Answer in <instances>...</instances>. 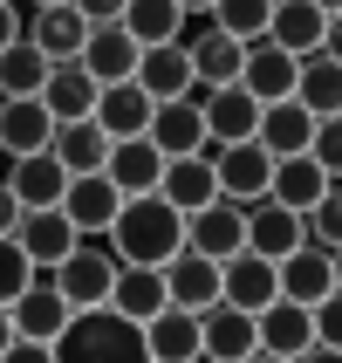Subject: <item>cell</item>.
Here are the masks:
<instances>
[{
    "mask_svg": "<svg viewBox=\"0 0 342 363\" xmlns=\"http://www.w3.org/2000/svg\"><path fill=\"white\" fill-rule=\"evenodd\" d=\"M103 247L117 254V267H164L185 247V213H178V206H164L158 192H137V199L117 206V220H110Z\"/></svg>",
    "mask_w": 342,
    "mask_h": 363,
    "instance_id": "obj_1",
    "label": "cell"
},
{
    "mask_svg": "<svg viewBox=\"0 0 342 363\" xmlns=\"http://www.w3.org/2000/svg\"><path fill=\"white\" fill-rule=\"evenodd\" d=\"M48 357L55 363H151V350H144V323H130L117 308H76L62 323V336L48 343Z\"/></svg>",
    "mask_w": 342,
    "mask_h": 363,
    "instance_id": "obj_2",
    "label": "cell"
},
{
    "mask_svg": "<svg viewBox=\"0 0 342 363\" xmlns=\"http://www.w3.org/2000/svg\"><path fill=\"white\" fill-rule=\"evenodd\" d=\"M48 281H55V295L69 308H103L110 302V281H117V254L96 247V240H76L55 267H48Z\"/></svg>",
    "mask_w": 342,
    "mask_h": 363,
    "instance_id": "obj_3",
    "label": "cell"
},
{
    "mask_svg": "<svg viewBox=\"0 0 342 363\" xmlns=\"http://www.w3.org/2000/svg\"><path fill=\"white\" fill-rule=\"evenodd\" d=\"M336 281H342V261L329 254V247H295V254H281L274 261V288H281L287 302H302V308H315V302H336Z\"/></svg>",
    "mask_w": 342,
    "mask_h": 363,
    "instance_id": "obj_4",
    "label": "cell"
},
{
    "mask_svg": "<svg viewBox=\"0 0 342 363\" xmlns=\"http://www.w3.org/2000/svg\"><path fill=\"white\" fill-rule=\"evenodd\" d=\"M212 179H220V199L233 206H253L267 199V179H274V158H267L261 144H212Z\"/></svg>",
    "mask_w": 342,
    "mask_h": 363,
    "instance_id": "obj_5",
    "label": "cell"
},
{
    "mask_svg": "<svg viewBox=\"0 0 342 363\" xmlns=\"http://www.w3.org/2000/svg\"><path fill=\"white\" fill-rule=\"evenodd\" d=\"M117 206H123V192L103 179V172H76V179L62 185V220L76 226L82 240H103L110 220H117Z\"/></svg>",
    "mask_w": 342,
    "mask_h": 363,
    "instance_id": "obj_6",
    "label": "cell"
},
{
    "mask_svg": "<svg viewBox=\"0 0 342 363\" xmlns=\"http://www.w3.org/2000/svg\"><path fill=\"white\" fill-rule=\"evenodd\" d=\"M158 274H164V302L185 308V315H205V308L220 302V261H205V254H192V247H178Z\"/></svg>",
    "mask_w": 342,
    "mask_h": 363,
    "instance_id": "obj_7",
    "label": "cell"
},
{
    "mask_svg": "<svg viewBox=\"0 0 342 363\" xmlns=\"http://www.w3.org/2000/svg\"><path fill=\"white\" fill-rule=\"evenodd\" d=\"M151 103H171V96H199V82H192V55H185V41H158V48H137V69H130Z\"/></svg>",
    "mask_w": 342,
    "mask_h": 363,
    "instance_id": "obj_8",
    "label": "cell"
},
{
    "mask_svg": "<svg viewBox=\"0 0 342 363\" xmlns=\"http://www.w3.org/2000/svg\"><path fill=\"white\" fill-rule=\"evenodd\" d=\"M185 247H192V254H205V261L240 254V247H246V206L212 199V206H199V213H185Z\"/></svg>",
    "mask_w": 342,
    "mask_h": 363,
    "instance_id": "obj_9",
    "label": "cell"
},
{
    "mask_svg": "<svg viewBox=\"0 0 342 363\" xmlns=\"http://www.w3.org/2000/svg\"><path fill=\"white\" fill-rule=\"evenodd\" d=\"M144 138L158 144V158H192V151H212L205 144V117H199V96H171V103H151V130Z\"/></svg>",
    "mask_w": 342,
    "mask_h": 363,
    "instance_id": "obj_10",
    "label": "cell"
},
{
    "mask_svg": "<svg viewBox=\"0 0 342 363\" xmlns=\"http://www.w3.org/2000/svg\"><path fill=\"white\" fill-rule=\"evenodd\" d=\"M199 117H205V144H246L261 123V103L240 82H226V89H199Z\"/></svg>",
    "mask_w": 342,
    "mask_h": 363,
    "instance_id": "obj_11",
    "label": "cell"
},
{
    "mask_svg": "<svg viewBox=\"0 0 342 363\" xmlns=\"http://www.w3.org/2000/svg\"><path fill=\"white\" fill-rule=\"evenodd\" d=\"M69 315H76V308L62 302V295H55V281H41V274L21 288L14 302H7V323H14V336H28V343H55Z\"/></svg>",
    "mask_w": 342,
    "mask_h": 363,
    "instance_id": "obj_12",
    "label": "cell"
},
{
    "mask_svg": "<svg viewBox=\"0 0 342 363\" xmlns=\"http://www.w3.org/2000/svg\"><path fill=\"white\" fill-rule=\"evenodd\" d=\"M76 240H82V233L62 220V206H41V213H21V220H14V247L28 254V267H35V274H48V267H55Z\"/></svg>",
    "mask_w": 342,
    "mask_h": 363,
    "instance_id": "obj_13",
    "label": "cell"
},
{
    "mask_svg": "<svg viewBox=\"0 0 342 363\" xmlns=\"http://www.w3.org/2000/svg\"><path fill=\"white\" fill-rule=\"evenodd\" d=\"M308 343H315V315H308L302 302L274 295V302L253 315V350H267V357H302Z\"/></svg>",
    "mask_w": 342,
    "mask_h": 363,
    "instance_id": "obj_14",
    "label": "cell"
},
{
    "mask_svg": "<svg viewBox=\"0 0 342 363\" xmlns=\"http://www.w3.org/2000/svg\"><path fill=\"white\" fill-rule=\"evenodd\" d=\"M240 89L261 103V110H267V103H287V96H295V55H287V48H274L267 35H261V41H246Z\"/></svg>",
    "mask_w": 342,
    "mask_h": 363,
    "instance_id": "obj_15",
    "label": "cell"
},
{
    "mask_svg": "<svg viewBox=\"0 0 342 363\" xmlns=\"http://www.w3.org/2000/svg\"><path fill=\"white\" fill-rule=\"evenodd\" d=\"M55 138V117L41 110V96H0V158H35Z\"/></svg>",
    "mask_w": 342,
    "mask_h": 363,
    "instance_id": "obj_16",
    "label": "cell"
},
{
    "mask_svg": "<svg viewBox=\"0 0 342 363\" xmlns=\"http://www.w3.org/2000/svg\"><path fill=\"white\" fill-rule=\"evenodd\" d=\"M281 288H274V261H261V254H226L220 261V302H233V308H246V315H261L267 302H274Z\"/></svg>",
    "mask_w": 342,
    "mask_h": 363,
    "instance_id": "obj_17",
    "label": "cell"
},
{
    "mask_svg": "<svg viewBox=\"0 0 342 363\" xmlns=\"http://www.w3.org/2000/svg\"><path fill=\"white\" fill-rule=\"evenodd\" d=\"M158 199L178 206V213H199V206L220 199V179H212V151H192V158H164L158 172Z\"/></svg>",
    "mask_w": 342,
    "mask_h": 363,
    "instance_id": "obj_18",
    "label": "cell"
},
{
    "mask_svg": "<svg viewBox=\"0 0 342 363\" xmlns=\"http://www.w3.org/2000/svg\"><path fill=\"white\" fill-rule=\"evenodd\" d=\"M295 103H302L308 117H342V62L329 48L295 55Z\"/></svg>",
    "mask_w": 342,
    "mask_h": 363,
    "instance_id": "obj_19",
    "label": "cell"
},
{
    "mask_svg": "<svg viewBox=\"0 0 342 363\" xmlns=\"http://www.w3.org/2000/svg\"><path fill=\"white\" fill-rule=\"evenodd\" d=\"M199 357H212V363H246V357H253V315L233 308V302H212L199 315Z\"/></svg>",
    "mask_w": 342,
    "mask_h": 363,
    "instance_id": "obj_20",
    "label": "cell"
},
{
    "mask_svg": "<svg viewBox=\"0 0 342 363\" xmlns=\"http://www.w3.org/2000/svg\"><path fill=\"white\" fill-rule=\"evenodd\" d=\"M89 117H96V130L110 144H117V138H144V130H151V96H144L130 76H123V82H103Z\"/></svg>",
    "mask_w": 342,
    "mask_h": 363,
    "instance_id": "obj_21",
    "label": "cell"
},
{
    "mask_svg": "<svg viewBox=\"0 0 342 363\" xmlns=\"http://www.w3.org/2000/svg\"><path fill=\"white\" fill-rule=\"evenodd\" d=\"M185 55H192V82L199 89H226V82H240V62H246V41L220 35L212 21H205L199 35L185 41Z\"/></svg>",
    "mask_w": 342,
    "mask_h": 363,
    "instance_id": "obj_22",
    "label": "cell"
},
{
    "mask_svg": "<svg viewBox=\"0 0 342 363\" xmlns=\"http://www.w3.org/2000/svg\"><path fill=\"white\" fill-rule=\"evenodd\" d=\"M96 89L103 82L82 69V62H48V82H41V110L55 123H76V117H89L96 110Z\"/></svg>",
    "mask_w": 342,
    "mask_h": 363,
    "instance_id": "obj_23",
    "label": "cell"
},
{
    "mask_svg": "<svg viewBox=\"0 0 342 363\" xmlns=\"http://www.w3.org/2000/svg\"><path fill=\"white\" fill-rule=\"evenodd\" d=\"M158 172H164V158H158V144H151V138H117V144H110V158H103V179L117 185L123 199L158 192Z\"/></svg>",
    "mask_w": 342,
    "mask_h": 363,
    "instance_id": "obj_24",
    "label": "cell"
},
{
    "mask_svg": "<svg viewBox=\"0 0 342 363\" xmlns=\"http://www.w3.org/2000/svg\"><path fill=\"white\" fill-rule=\"evenodd\" d=\"M302 247V213H287L274 199H253L246 206V254H261V261H281Z\"/></svg>",
    "mask_w": 342,
    "mask_h": 363,
    "instance_id": "obj_25",
    "label": "cell"
},
{
    "mask_svg": "<svg viewBox=\"0 0 342 363\" xmlns=\"http://www.w3.org/2000/svg\"><path fill=\"white\" fill-rule=\"evenodd\" d=\"M308 138H315V117H308L295 96H287V103H267L261 123H253V144H261L267 158H302Z\"/></svg>",
    "mask_w": 342,
    "mask_h": 363,
    "instance_id": "obj_26",
    "label": "cell"
},
{
    "mask_svg": "<svg viewBox=\"0 0 342 363\" xmlns=\"http://www.w3.org/2000/svg\"><path fill=\"white\" fill-rule=\"evenodd\" d=\"M76 62L89 69L96 82H123L130 69H137V41L123 35L117 21H96L89 35H82V48H76Z\"/></svg>",
    "mask_w": 342,
    "mask_h": 363,
    "instance_id": "obj_27",
    "label": "cell"
},
{
    "mask_svg": "<svg viewBox=\"0 0 342 363\" xmlns=\"http://www.w3.org/2000/svg\"><path fill=\"white\" fill-rule=\"evenodd\" d=\"M0 179H7V192H14L21 213H41V206H62L69 172H62L48 151H35V158H14V172H0Z\"/></svg>",
    "mask_w": 342,
    "mask_h": 363,
    "instance_id": "obj_28",
    "label": "cell"
},
{
    "mask_svg": "<svg viewBox=\"0 0 342 363\" xmlns=\"http://www.w3.org/2000/svg\"><path fill=\"white\" fill-rule=\"evenodd\" d=\"M267 41L287 48V55H308V48H322V41H329V14H322V7H308V0H274Z\"/></svg>",
    "mask_w": 342,
    "mask_h": 363,
    "instance_id": "obj_29",
    "label": "cell"
},
{
    "mask_svg": "<svg viewBox=\"0 0 342 363\" xmlns=\"http://www.w3.org/2000/svg\"><path fill=\"white\" fill-rule=\"evenodd\" d=\"M21 35L35 41L48 62H76V48H82V35H89V21L62 0V7H35V21H21Z\"/></svg>",
    "mask_w": 342,
    "mask_h": 363,
    "instance_id": "obj_30",
    "label": "cell"
},
{
    "mask_svg": "<svg viewBox=\"0 0 342 363\" xmlns=\"http://www.w3.org/2000/svg\"><path fill=\"white\" fill-rule=\"evenodd\" d=\"M144 350H151V363H199V315H185V308L164 302L144 323Z\"/></svg>",
    "mask_w": 342,
    "mask_h": 363,
    "instance_id": "obj_31",
    "label": "cell"
},
{
    "mask_svg": "<svg viewBox=\"0 0 342 363\" xmlns=\"http://www.w3.org/2000/svg\"><path fill=\"white\" fill-rule=\"evenodd\" d=\"M329 185H336V179H329L322 164H315V158L302 151V158H274V179H267V199H274V206H287V213H308V206L322 199Z\"/></svg>",
    "mask_w": 342,
    "mask_h": 363,
    "instance_id": "obj_32",
    "label": "cell"
},
{
    "mask_svg": "<svg viewBox=\"0 0 342 363\" xmlns=\"http://www.w3.org/2000/svg\"><path fill=\"white\" fill-rule=\"evenodd\" d=\"M48 158L76 179V172H103L110 158V138L96 130V117H76V123H55V138H48Z\"/></svg>",
    "mask_w": 342,
    "mask_h": 363,
    "instance_id": "obj_33",
    "label": "cell"
},
{
    "mask_svg": "<svg viewBox=\"0 0 342 363\" xmlns=\"http://www.w3.org/2000/svg\"><path fill=\"white\" fill-rule=\"evenodd\" d=\"M117 28L137 41V48H158V41H185V14H178V0H123Z\"/></svg>",
    "mask_w": 342,
    "mask_h": 363,
    "instance_id": "obj_34",
    "label": "cell"
},
{
    "mask_svg": "<svg viewBox=\"0 0 342 363\" xmlns=\"http://www.w3.org/2000/svg\"><path fill=\"white\" fill-rule=\"evenodd\" d=\"M103 308H117V315H130V323H151V315L164 308V274L158 267H117Z\"/></svg>",
    "mask_w": 342,
    "mask_h": 363,
    "instance_id": "obj_35",
    "label": "cell"
},
{
    "mask_svg": "<svg viewBox=\"0 0 342 363\" xmlns=\"http://www.w3.org/2000/svg\"><path fill=\"white\" fill-rule=\"evenodd\" d=\"M41 82H48V55L28 35L7 41L0 48V96H41Z\"/></svg>",
    "mask_w": 342,
    "mask_h": 363,
    "instance_id": "obj_36",
    "label": "cell"
},
{
    "mask_svg": "<svg viewBox=\"0 0 342 363\" xmlns=\"http://www.w3.org/2000/svg\"><path fill=\"white\" fill-rule=\"evenodd\" d=\"M267 14H274V0H212V28L220 35H233V41H261L267 35Z\"/></svg>",
    "mask_w": 342,
    "mask_h": 363,
    "instance_id": "obj_37",
    "label": "cell"
},
{
    "mask_svg": "<svg viewBox=\"0 0 342 363\" xmlns=\"http://www.w3.org/2000/svg\"><path fill=\"white\" fill-rule=\"evenodd\" d=\"M302 240H308V247H329V254H336V240H342V199H336V185H329L322 199L302 213Z\"/></svg>",
    "mask_w": 342,
    "mask_h": 363,
    "instance_id": "obj_38",
    "label": "cell"
},
{
    "mask_svg": "<svg viewBox=\"0 0 342 363\" xmlns=\"http://www.w3.org/2000/svg\"><path fill=\"white\" fill-rule=\"evenodd\" d=\"M28 281H35V267H28V254L14 247V233H0V308L14 302V295H21Z\"/></svg>",
    "mask_w": 342,
    "mask_h": 363,
    "instance_id": "obj_39",
    "label": "cell"
},
{
    "mask_svg": "<svg viewBox=\"0 0 342 363\" xmlns=\"http://www.w3.org/2000/svg\"><path fill=\"white\" fill-rule=\"evenodd\" d=\"M308 158L322 164L329 179L342 172V117H315V138H308Z\"/></svg>",
    "mask_w": 342,
    "mask_h": 363,
    "instance_id": "obj_40",
    "label": "cell"
},
{
    "mask_svg": "<svg viewBox=\"0 0 342 363\" xmlns=\"http://www.w3.org/2000/svg\"><path fill=\"white\" fill-rule=\"evenodd\" d=\"M0 363H55V357H48V343H28V336H14V343L0 350Z\"/></svg>",
    "mask_w": 342,
    "mask_h": 363,
    "instance_id": "obj_41",
    "label": "cell"
},
{
    "mask_svg": "<svg viewBox=\"0 0 342 363\" xmlns=\"http://www.w3.org/2000/svg\"><path fill=\"white\" fill-rule=\"evenodd\" d=\"M69 7H76L89 28H96V21H117V14H123V0H69Z\"/></svg>",
    "mask_w": 342,
    "mask_h": 363,
    "instance_id": "obj_42",
    "label": "cell"
},
{
    "mask_svg": "<svg viewBox=\"0 0 342 363\" xmlns=\"http://www.w3.org/2000/svg\"><path fill=\"white\" fill-rule=\"evenodd\" d=\"M7 41H21V7L14 0H0V48H7Z\"/></svg>",
    "mask_w": 342,
    "mask_h": 363,
    "instance_id": "obj_43",
    "label": "cell"
},
{
    "mask_svg": "<svg viewBox=\"0 0 342 363\" xmlns=\"http://www.w3.org/2000/svg\"><path fill=\"white\" fill-rule=\"evenodd\" d=\"M295 363H342V343H308Z\"/></svg>",
    "mask_w": 342,
    "mask_h": 363,
    "instance_id": "obj_44",
    "label": "cell"
},
{
    "mask_svg": "<svg viewBox=\"0 0 342 363\" xmlns=\"http://www.w3.org/2000/svg\"><path fill=\"white\" fill-rule=\"evenodd\" d=\"M14 220H21V206H14V192H7V179H0V233H14Z\"/></svg>",
    "mask_w": 342,
    "mask_h": 363,
    "instance_id": "obj_45",
    "label": "cell"
},
{
    "mask_svg": "<svg viewBox=\"0 0 342 363\" xmlns=\"http://www.w3.org/2000/svg\"><path fill=\"white\" fill-rule=\"evenodd\" d=\"M178 14L192 21V14H212V0H178Z\"/></svg>",
    "mask_w": 342,
    "mask_h": 363,
    "instance_id": "obj_46",
    "label": "cell"
},
{
    "mask_svg": "<svg viewBox=\"0 0 342 363\" xmlns=\"http://www.w3.org/2000/svg\"><path fill=\"white\" fill-rule=\"evenodd\" d=\"M14 343V323H7V308H0V350Z\"/></svg>",
    "mask_w": 342,
    "mask_h": 363,
    "instance_id": "obj_47",
    "label": "cell"
},
{
    "mask_svg": "<svg viewBox=\"0 0 342 363\" xmlns=\"http://www.w3.org/2000/svg\"><path fill=\"white\" fill-rule=\"evenodd\" d=\"M246 363H295V357H267V350H253V357H246Z\"/></svg>",
    "mask_w": 342,
    "mask_h": 363,
    "instance_id": "obj_48",
    "label": "cell"
},
{
    "mask_svg": "<svg viewBox=\"0 0 342 363\" xmlns=\"http://www.w3.org/2000/svg\"><path fill=\"white\" fill-rule=\"evenodd\" d=\"M28 7H62V0H28Z\"/></svg>",
    "mask_w": 342,
    "mask_h": 363,
    "instance_id": "obj_49",
    "label": "cell"
},
{
    "mask_svg": "<svg viewBox=\"0 0 342 363\" xmlns=\"http://www.w3.org/2000/svg\"><path fill=\"white\" fill-rule=\"evenodd\" d=\"M199 363H212V357H199Z\"/></svg>",
    "mask_w": 342,
    "mask_h": 363,
    "instance_id": "obj_50",
    "label": "cell"
}]
</instances>
